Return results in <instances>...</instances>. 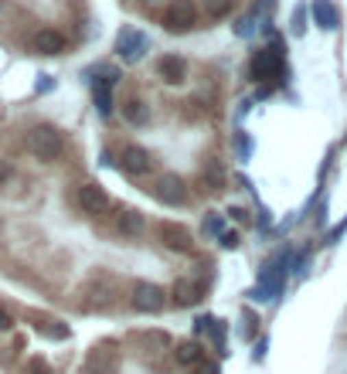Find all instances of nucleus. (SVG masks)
Returning <instances> with one entry per match:
<instances>
[{
	"mask_svg": "<svg viewBox=\"0 0 347 374\" xmlns=\"http://www.w3.org/2000/svg\"><path fill=\"white\" fill-rule=\"evenodd\" d=\"M62 150H65V140H62V133H58L55 126L41 123V126H34V129L27 133V153H31L34 160L51 164V160L62 157Z\"/></svg>",
	"mask_w": 347,
	"mask_h": 374,
	"instance_id": "f257e3e1",
	"label": "nucleus"
},
{
	"mask_svg": "<svg viewBox=\"0 0 347 374\" xmlns=\"http://www.w3.org/2000/svg\"><path fill=\"white\" fill-rule=\"evenodd\" d=\"M82 374H119V351L112 344H99L82 361Z\"/></svg>",
	"mask_w": 347,
	"mask_h": 374,
	"instance_id": "f03ea898",
	"label": "nucleus"
},
{
	"mask_svg": "<svg viewBox=\"0 0 347 374\" xmlns=\"http://www.w3.org/2000/svg\"><path fill=\"white\" fill-rule=\"evenodd\" d=\"M194 21H198V7H194L191 0H171V3L164 7V24H167V31H174V34L191 31Z\"/></svg>",
	"mask_w": 347,
	"mask_h": 374,
	"instance_id": "7ed1b4c3",
	"label": "nucleus"
},
{
	"mask_svg": "<svg viewBox=\"0 0 347 374\" xmlns=\"http://www.w3.org/2000/svg\"><path fill=\"white\" fill-rule=\"evenodd\" d=\"M164 303H167V296H164V289L157 282H136L133 286V310L157 313V310H164Z\"/></svg>",
	"mask_w": 347,
	"mask_h": 374,
	"instance_id": "20e7f679",
	"label": "nucleus"
},
{
	"mask_svg": "<svg viewBox=\"0 0 347 374\" xmlns=\"http://www.w3.org/2000/svg\"><path fill=\"white\" fill-rule=\"evenodd\" d=\"M147 34L143 31H136V27H126V31H119V38H116V51H119V58L123 62H136V58H143L147 55Z\"/></svg>",
	"mask_w": 347,
	"mask_h": 374,
	"instance_id": "39448f33",
	"label": "nucleus"
},
{
	"mask_svg": "<svg viewBox=\"0 0 347 374\" xmlns=\"http://www.w3.org/2000/svg\"><path fill=\"white\" fill-rule=\"evenodd\" d=\"M75 201H79L82 214H92V218H99V214L109 211V194H106L99 184H82L79 190H75Z\"/></svg>",
	"mask_w": 347,
	"mask_h": 374,
	"instance_id": "423d86ee",
	"label": "nucleus"
},
{
	"mask_svg": "<svg viewBox=\"0 0 347 374\" xmlns=\"http://www.w3.org/2000/svg\"><path fill=\"white\" fill-rule=\"evenodd\" d=\"M157 235H160V242H164L171 252H191V245H194L191 228H184V225H177V221H164Z\"/></svg>",
	"mask_w": 347,
	"mask_h": 374,
	"instance_id": "0eeeda50",
	"label": "nucleus"
},
{
	"mask_svg": "<svg viewBox=\"0 0 347 374\" xmlns=\"http://www.w3.org/2000/svg\"><path fill=\"white\" fill-rule=\"evenodd\" d=\"M279 68H283V55H279V48H276V51L265 48V51H259V55L252 58L249 75H252L256 82H262V79H272V72H279Z\"/></svg>",
	"mask_w": 347,
	"mask_h": 374,
	"instance_id": "6e6552de",
	"label": "nucleus"
},
{
	"mask_svg": "<svg viewBox=\"0 0 347 374\" xmlns=\"http://www.w3.org/2000/svg\"><path fill=\"white\" fill-rule=\"evenodd\" d=\"M154 194H157L164 204H184V201H187V187H184V181H180L177 174H164V177L157 181V187H154Z\"/></svg>",
	"mask_w": 347,
	"mask_h": 374,
	"instance_id": "1a4fd4ad",
	"label": "nucleus"
},
{
	"mask_svg": "<svg viewBox=\"0 0 347 374\" xmlns=\"http://www.w3.org/2000/svg\"><path fill=\"white\" fill-rule=\"evenodd\" d=\"M116 79H119V75H116V72H109L106 79H95V82H92V99H95L99 116H112V109H116V105H112V92H109Z\"/></svg>",
	"mask_w": 347,
	"mask_h": 374,
	"instance_id": "9d476101",
	"label": "nucleus"
},
{
	"mask_svg": "<svg viewBox=\"0 0 347 374\" xmlns=\"http://www.w3.org/2000/svg\"><path fill=\"white\" fill-rule=\"evenodd\" d=\"M150 167H154V160H150V153H147L143 147H126V150H123V171H126V174L143 177Z\"/></svg>",
	"mask_w": 347,
	"mask_h": 374,
	"instance_id": "9b49d317",
	"label": "nucleus"
},
{
	"mask_svg": "<svg viewBox=\"0 0 347 374\" xmlns=\"http://www.w3.org/2000/svg\"><path fill=\"white\" fill-rule=\"evenodd\" d=\"M157 72H160V79H164L167 86H180V82L187 79V62H184L180 55H164L160 65H157Z\"/></svg>",
	"mask_w": 347,
	"mask_h": 374,
	"instance_id": "f8f14e48",
	"label": "nucleus"
},
{
	"mask_svg": "<svg viewBox=\"0 0 347 374\" xmlns=\"http://www.w3.org/2000/svg\"><path fill=\"white\" fill-rule=\"evenodd\" d=\"M34 51H41V55H58V51H65V34L55 31V27H41V31L34 34Z\"/></svg>",
	"mask_w": 347,
	"mask_h": 374,
	"instance_id": "ddd939ff",
	"label": "nucleus"
},
{
	"mask_svg": "<svg viewBox=\"0 0 347 374\" xmlns=\"http://www.w3.org/2000/svg\"><path fill=\"white\" fill-rule=\"evenodd\" d=\"M310 10H313L317 27H324V31H334V27L341 24V14H337V7H334L331 0H313V3H310Z\"/></svg>",
	"mask_w": 347,
	"mask_h": 374,
	"instance_id": "4468645a",
	"label": "nucleus"
},
{
	"mask_svg": "<svg viewBox=\"0 0 347 374\" xmlns=\"http://www.w3.org/2000/svg\"><path fill=\"white\" fill-rule=\"evenodd\" d=\"M143 232V214L140 211H123L116 214V235L119 238H136Z\"/></svg>",
	"mask_w": 347,
	"mask_h": 374,
	"instance_id": "2eb2a0df",
	"label": "nucleus"
},
{
	"mask_svg": "<svg viewBox=\"0 0 347 374\" xmlns=\"http://www.w3.org/2000/svg\"><path fill=\"white\" fill-rule=\"evenodd\" d=\"M201 292H204V286H198V282H191V279H177L174 282V289H171V296H174L177 306H191V303H198Z\"/></svg>",
	"mask_w": 347,
	"mask_h": 374,
	"instance_id": "dca6fc26",
	"label": "nucleus"
},
{
	"mask_svg": "<svg viewBox=\"0 0 347 374\" xmlns=\"http://www.w3.org/2000/svg\"><path fill=\"white\" fill-rule=\"evenodd\" d=\"M177 361H180V364H194V368H198V364L204 361V347H201L198 340H184V344L177 347Z\"/></svg>",
	"mask_w": 347,
	"mask_h": 374,
	"instance_id": "f3484780",
	"label": "nucleus"
},
{
	"mask_svg": "<svg viewBox=\"0 0 347 374\" xmlns=\"http://www.w3.org/2000/svg\"><path fill=\"white\" fill-rule=\"evenodd\" d=\"M136 344L147 347V351H164L171 344V337L164 330H147V334H136Z\"/></svg>",
	"mask_w": 347,
	"mask_h": 374,
	"instance_id": "a211bd4d",
	"label": "nucleus"
},
{
	"mask_svg": "<svg viewBox=\"0 0 347 374\" xmlns=\"http://www.w3.org/2000/svg\"><path fill=\"white\" fill-rule=\"evenodd\" d=\"M126 119L143 126V123H150V109H147L140 99H130V102H126Z\"/></svg>",
	"mask_w": 347,
	"mask_h": 374,
	"instance_id": "6ab92c4d",
	"label": "nucleus"
},
{
	"mask_svg": "<svg viewBox=\"0 0 347 374\" xmlns=\"http://www.w3.org/2000/svg\"><path fill=\"white\" fill-rule=\"evenodd\" d=\"M222 181H225V171H222L218 164H211V167H208V174H204V190H215V187H222Z\"/></svg>",
	"mask_w": 347,
	"mask_h": 374,
	"instance_id": "aec40b11",
	"label": "nucleus"
},
{
	"mask_svg": "<svg viewBox=\"0 0 347 374\" xmlns=\"http://www.w3.org/2000/svg\"><path fill=\"white\" fill-rule=\"evenodd\" d=\"M204 10H208L211 17H225V14L232 10V0H204Z\"/></svg>",
	"mask_w": 347,
	"mask_h": 374,
	"instance_id": "412c9836",
	"label": "nucleus"
},
{
	"mask_svg": "<svg viewBox=\"0 0 347 374\" xmlns=\"http://www.w3.org/2000/svg\"><path fill=\"white\" fill-rule=\"evenodd\" d=\"M303 31H307V10L296 7L293 10V34H303Z\"/></svg>",
	"mask_w": 347,
	"mask_h": 374,
	"instance_id": "4be33fe9",
	"label": "nucleus"
},
{
	"mask_svg": "<svg viewBox=\"0 0 347 374\" xmlns=\"http://www.w3.org/2000/svg\"><path fill=\"white\" fill-rule=\"evenodd\" d=\"M222 228H225V225H222L218 214H208V218H204V235H222Z\"/></svg>",
	"mask_w": 347,
	"mask_h": 374,
	"instance_id": "5701e85b",
	"label": "nucleus"
},
{
	"mask_svg": "<svg viewBox=\"0 0 347 374\" xmlns=\"http://www.w3.org/2000/svg\"><path fill=\"white\" fill-rule=\"evenodd\" d=\"M27 374H48V364H45L41 358H31V361H27Z\"/></svg>",
	"mask_w": 347,
	"mask_h": 374,
	"instance_id": "b1692460",
	"label": "nucleus"
},
{
	"mask_svg": "<svg viewBox=\"0 0 347 374\" xmlns=\"http://www.w3.org/2000/svg\"><path fill=\"white\" fill-rule=\"evenodd\" d=\"M7 330H14V316L0 306V334H7Z\"/></svg>",
	"mask_w": 347,
	"mask_h": 374,
	"instance_id": "393cba45",
	"label": "nucleus"
},
{
	"mask_svg": "<svg viewBox=\"0 0 347 374\" xmlns=\"http://www.w3.org/2000/svg\"><path fill=\"white\" fill-rule=\"evenodd\" d=\"M222 245H225V249H235V245H239V235H235V232H225V235H222Z\"/></svg>",
	"mask_w": 347,
	"mask_h": 374,
	"instance_id": "a878e982",
	"label": "nucleus"
},
{
	"mask_svg": "<svg viewBox=\"0 0 347 374\" xmlns=\"http://www.w3.org/2000/svg\"><path fill=\"white\" fill-rule=\"evenodd\" d=\"M194 374H222V371H218V364H204V361H201Z\"/></svg>",
	"mask_w": 347,
	"mask_h": 374,
	"instance_id": "bb28decb",
	"label": "nucleus"
}]
</instances>
